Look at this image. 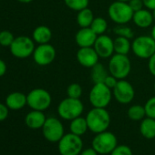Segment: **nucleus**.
<instances>
[{
    "mask_svg": "<svg viewBox=\"0 0 155 155\" xmlns=\"http://www.w3.org/2000/svg\"><path fill=\"white\" fill-rule=\"evenodd\" d=\"M89 130L100 133L108 130L110 125V115L106 108H93L86 116Z\"/></svg>",
    "mask_w": 155,
    "mask_h": 155,
    "instance_id": "nucleus-1",
    "label": "nucleus"
},
{
    "mask_svg": "<svg viewBox=\"0 0 155 155\" xmlns=\"http://www.w3.org/2000/svg\"><path fill=\"white\" fill-rule=\"evenodd\" d=\"M109 72L120 81L125 80L131 71V62L128 55L114 53L109 61Z\"/></svg>",
    "mask_w": 155,
    "mask_h": 155,
    "instance_id": "nucleus-2",
    "label": "nucleus"
},
{
    "mask_svg": "<svg viewBox=\"0 0 155 155\" xmlns=\"http://www.w3.org/2000/svg\"><path fill=\"white\" fill-rule=\"evenodd\" d=\"M84 110V105L80 99L66 98L58 106V113L60 118L66 120H72L80 117Z\"/></svg>",
    "mask_w": 155,
    "mask_h": 155,
    "instance_id": "nucleus-3",
    "label": "nucleus"
},
{
    "mask_svg": "<svg viewBox=\"0 0 155 155\" xmlns=\"http://www.w3.org/2000/svg\"><path fill=\"white\" fill-rule=\"evenodd\" d=\"M133 10L130 8L129 3L115 1L111 3L108 8V16L110 18L118 25H125L132 20Z\"/></svg>",
    "mask_w": 155,
    "mask_h": 155,
    "instance_id": "nucleus-4",
    "label": "nucleus"
},
{
    "mask_svg": "<svg viewBox=\"0 0 155 155\" xmlns=\"http://www.w3.org/2000/svg\"><path fill=\"white\" fill-rule=\"evenodd\" d=\"M112 90L104 83H96L90 91L89 100L93 108H106L111 101Z\"/></svg>",
    "mask_w": 155,
    "mask_h": 155,
    "instance_id": "nucleus-5",
    "label": "nucleus"
},
{
    "mask_svg": "<svg viewBox=\"0 0 155 155\" xmlns=\"http://www.w3.org/2000/svg\"><path fill=\"white\" fill-rule=\"evenodd\" d=\"M131 50L136 57L149 59L155 53V40L151 36H139L133 39L131 43Z\"/></svg>",
    "mask_w": 155,
    "mask_h": 155,
    "instance_id": "nucleus-6",
    "label": "nucleus"
},
{
    "mask_svg": "<svg viewBox=\"0 0 155 155\" xmlns=\"http://www.w3.org/2000/svg\"><path fill=\"white\" fill-rule=\"evenodd\" d=\"M27 102L30 109L44 111L51 105L52 97L45 89L37 88L28 92L27 95Z\"/></svg>",
    "mask_w": 155,
    "mask_h": 155,
    "instance_id": "nucleus-7",
    "label": "nucleus"
},
{
    "mask_svg": "<svg viewBox=\"0 0 155 155\" xmlns=\"http://www.w3.org/2000/svg\"><path fill=\"white\" fill-rule=\"evenodd\" d=\"M83 148L81 136L72 132L64 134L58 141V151L61 155H79Z\"/></svg>",
    "mask_w": 155,
    "mask_h": 155,
    "instance_id": "nucleus-8",
    "label": "nucleus"
},
{
    "mask_svg": "<svg viewBox=\"0 0 155 155\" xmlns=\"http://www.w3.org/2000/svg\"><path fill=\"white\" fill-rule=\"evenodd\" d=\"M35 48V41L32 38L27 36H19L15 38L9 47L10 53L18 58H27L32 56Z\"/></svg>",
    "mask_w": 155,
    "mask_h": 155,
    "instance_id": "nucleus-9",
    "label": "nucleus"
},
{
    "mask_svg": "<svg viewBox=\"0 0 155 155\" xmlns=\"http://www.w3.org/2000/svg\"><path fill=\"white\" fill-rule=\"evenodd\" d=\"M118 140L116 136L110 131H102L97 133L92 140V148L100 154L106 155L117 147Z\"/></svg>",
    "mask_w": 155,
    "mask_h": 155,
    "instance_id": "nucleus-10",
    "label": "nucleus"
},
{
    "mask_svg": "<svg viewBox=\"0 0 155 155\" xmlns=\"http://www.w3.org/2000/svg\"><path fill=\"white\" fill-rule=\"evenodd\" d=\"M42 133L44 138L50 142H58L64 136V126L62 122L55 118H47L43 127Z\"/></svg>",
    "mask_w": 155,
    "mask_h": 155,
    "instance_id": "nucleus-11",
    "label": "nucleus"
},
{
    "mask_svg": "<svg viewBox=\"0 0 155 155\" xmlns=\"http://www.w3.org/2000/svg\"><path fill=\"white\" fill-rule=\"evenodd\" d=\"M33 59L34 62L41 67L48 66L51 64L56 58V49L49 43L40 44L36 47L33 52Z\"/></svg>",
    "mask_w": 155,
    "mask_h": 155,
    "instance_id": "nucleus-12",
    "label": "nucleus"
},
{
    "mask_svg": "<svg viewBox=\"0 0 155 155\" xmlns=\"http://www.w3.org/2000/svg\"><path fill=\"white\" fill-rule=\"evenodd\" d=\"M112 95L119 103L129 104L135 97V91L129 81L120 80L117 85L112 89Z\"/></svg>",
    "mask_w": 155,
    "mask_h": 155,
    "instance_id": "nucleus-13",
    "label": "nucleus"
},
{
    "mask_svg": "<svg viewBox=\"0 0 155 155\" xmlns=\"http://www.w3.org/2000/svg\"><path fill=\"white\" fill-rule=\"evenodd\" d=\"M93 48L101 58H110L115 53L113 39L105 34L98 36Z\"/></svg>",
    "mask_w": 155,
    "mask_h": 155,
    "instance_id": "nucleus-14",
    "label": "nucleus"
},
{
    "mask_svg": "<svg viewBox=\"0 0 155 155\" xmlns=\"http://www.w3.org/2000/svg\"><path fill=\"white\" fill-rule=\"evenodd\" d=\"M77 60L82 67L91 68L94 65L99 62V55L93 47L88 48H80L77 51L76 55Z\"/></svg>",
    "mask_w": 155,
    "mask_h": 155,
    "instance_id": "nucleus-15",
    "label": "nucleus"
},
{
    "mask_svg": "<svg viewBox=\"0 0 155 155\" xmlns=\"http://www.w3.org/2000/svg\"><path fill=\"white\" fill-rule=\"evenodd\" d=\"M98 36L93 32L91 28H81L76 33L75 41L80 48L93 47Z\"/></svg>",
    "mask_w": 155,
    "mask_h": 155,
    "instance_id": "nucleus-16",
    "label": "nucleus"
},
{
    "mask_svg": "<svg viewBox=\"0 0 155 155\" xmlns=\"http://www.w3.org/2000/svg\"><path fill=\"white\" fill-rule=\"evenodd\" d=\"M6 105L9 110H19L28 105L27 95L19 91L11 92L6 98Z\"/></svg>",
    "mask_w": 155,
    "mask_h": 155,
    "instance_id": "nucleus-17",
    "label": "nucleus"
},
{
    "mask_svg": "<svg viewBox=\"0 0 155 155\" xmlns=\"http://www.w3.org/2000/svg\"><path fill=\"white\" fill-rule=\"evenodd\" d=\"M46 120L47 118L43 111L32 110L27 114L25 118V123L29 129L38 130V129H42Z\"/></svg>",
    "mask_w": 155,
    "mask_h": 155,
    "instance_id": "nucleus-18",
    "label": "nucleus"
},
{
    "mask_svg": "<svg viewBox=\"0 0 155 155\" xmlns=\"http://www.w3.org/2000/svg\"><path fill=\"white\" fill-rule=\"evenodd\" d=\"M132 21L138 28H147L152 25L154 20L150 10L147 8H142L139 11L134 12Z\"/></svg>",
    "mask_w": 155,
    "mask_h": 155,
    "instance_id": "nucleus-19",
    "label": "nucleus"
},
{
    "mask_svg": "<svg viewBox=\"0 0 155 155\" xmlns=\"http://www.w3.org/2000/svg\"><path fill=\"white\" fill-rule=\"evenodd\" d=\"M32 38L38 45L49 43L52 38V31L47 26H38L33 30Z\"/></svg>",
    "mask_w": 155,
    "mask_h": 155,
    "instance_id": "nucleus-20",
    "label": "nucleus"
},
{
    "mask_svg": "<svg viewBox=\"0 0 155 155\" xmlns=\"http://www.w3.org/2000/svg\"><path fill=\"white\" fill-rule=\"evenodd\" d=\"M140 132L145 139H155V119L144 118L140 125Z\"/></svg>",
    "mask_w": 155,
    "mask_h": 155,
    "instance_id": "nucleus-21",
    "label": "nucleus"
},
{
    "mask_svg": "<svg viewBox=\"0 0 155 155\" xmlns=\"http://www.w3.org/2000/svg\"><path fill=\"white\" fill-rule=\"evenodd\" d=\"M69 130H70V132H72L76 135H79V136L85 134L86 131L89 130L86 118L80 116V117L70 120Z\"/></svg>",
    "mask_w": 155,
    "mask_h": 155,
    "instance_id": "nucleus-22",
    "label": "nucleus"
},
{
    "mask_svg": "<svg viewBox=\"0 0 155 155\" xmlns=\"http://www.w3.org/2000/svg\"><path fill=\"white\" fill-rule=\"evenodd\" d=\"M109 72L105 68V67L98 62L96 65H94L91 68V81L94 84L96 83H103L105 79L108 77Z\"/></svg>",
    "mask_w": 155,
    "mask_h": 155,
    "instance_id": "nucleus-23",
    "label": "nucleus"
},
{
    "mask_svg": "<svg viewBox=\"0 0 155 155\" xmlns=\"http://www.w3.org/2000/svg\"><path fill=\"white\" fill-rule=\"evenodd\" d=\"M94 18V14L89 8L79 11L77 14V23L80 28H90Z\"/></svg>",
    "mask_w": 155,
    "mask_h": 155,
    "instance_id": "nucleus-24",
    "label": "nucleus"
},
{
    "mask_svg": "<svg viewBox=\"0 0 155 155\" xmlns=\"http://www.w3.org/2000/svg\"><path fill=\"white\" fill-rule=\"evenodd\" d=\"M114 41V52L116 54L128 55L131 50V42L129 38L124 37H119L113 40Z\"/></svg>",
    "mask_w": 155,
    "mask_h": 155,
    "instance_id": "nucleus-25",
    "label": "nucleus"
},
{
    "mask_svg": "<svg viewBox=\"0 0 155 155\" xmlns=\"http://www.w3.org/2000/svg\"><path fill=\"white\" fill-rule=\"evenodd\" d=\"M128 117L134 121H139V120H142L144 119V117L146 116V112H145V108L144 106L141 105H132L129 108L128 110Z\"/></svg>",
    "mask_w": 155,
    "mask_h": 155,
    "instance_id": "nucleus-26",
    "label": "nucleus"
},
{
    "mask_svg": "<svg viewBox=\"0 0 155 155\" xmlns=\"http://www.w3.org/2000/svg\"><path fill=\"white\" fill-rule=\"evenodd\" d=\"M90 28L93 30V32L97 36H101V35H103L106 33V31L108 29V22L105 18L97 17L94 18V20L92 21Z\"/></svg>",
    "mask_w": 155,
    "mask_h": 155,
    "instance_id": "nucleus-27",
    "label": "nucleus"
},
{
    "mask_svg": "<svg viewBox=\"0 0 155 155\" xmlns=\"http://www.w3.org/2000/svg\"><path fill=\"white\" fill-rule=\"evenodd\" d=\"M64 3L69 9L79 12L89 7L90 0H64Z\"/></svg>",
    "mask_w": 155,
    "mask_h": 155,
    "instance_id": "nucleus-28",
    "label": "nucleus"
},
{
    "mask_svg": "<svg viewBox=\"0 0 155 155\" xmlns=\"http://www.w3.org/2000/svg\"><path fill=\"white\" fill-rule=\"evenodd\" d=\"M113 31H114L115 35H117L119 37H124L129 39L132 38L134 36L132 29L130 27L126 26V24L125 25H118L117 27L114 28Z\"/></svg>",
    "mask_w": 155,
    "mask_h": 155,
    "instance_id": "nucleus-29",
    "label": "nucleus"
},
{
    "mask_svg": "<svg viewBox=\"0 0 155 155\" xmlns=\"http://www.w3.org/2000/svg\"><path fill=\"white\" fill-rule=\"evenodd\" d=\"M82 92V87L79 83H71L67 89L68 97L73 99H81Z\"/></svg>",
    "mask_w": 155,
    "mask_h": 155,
    "instance_id": "nucleus-30",
    "label": "nucleus"
},
{
    "mask_svg": "<svg viewBox=\"0 0 155 155\" xmlns=\"http://www.w3.org/2000/svg\"><path fill=\"white\" fill-rule=\"evenodd\" d=\"M15 37L9 30L0 31V47H10L14 41Z\"/></svg>",
    "mask_w": 155,
    "mask_h": 155,
    "instance_id": "nucleus-31",
    "label": "nucleus"
},
{
    "mask_svg": "<svg viewBox=\"0 0 155 155\" xmlns=\"http://www.w3.org/2000/svg\"><path fill=\"white\" fill-rule=\"evenodd\" d=\"M144 108H145L146 116L152 118V119H155V96L150 98L146 101Z\"/></svg>",
    "mask_w": 155,
    "mask_h": 155,
    "instance_id": "nucleus-32",
    "label": "nucleus"
},
{
    "mask_svg": "<svg viewBox=\"0 0 155 155\" xmlns=\"http://www.w3.org/2000/svg\"><path fill=\"white\" fill-rule=\"evenodd\" d=\"M110 155H133L131 149L127 145H117Z\"/></svg>",
    "mask_w": 155,
    "mask_h": 155,
    "instance_id": "nucleus-33",
    "label": "nucleus"
},
{
    "mask_svg": "<svg viewBox=\"0 0 155 155\" xmlns=\"http://www.w3.org/2000/svg\"><path fill=\"white\" fill-rule=\"evenodd\" d=\"M118 81H119V80L117 79V78H115V77L112 76L111 74H109L108 77L105 79V81H104L103 83H104L108 88H110V90H112V89L117 85Z\"/></svg>",
    "mask_w": 155,
    "mask_h": 155,
    "instance_id": "nucleus-34",
    "label": "nucleus"
},
{
    "mask_svg": "<svg viewBox=\"0 0 155 155\" xmlns=\"http://www.w3.org/2000/svg\"><path fill=\"white\" fill-rule=\"evenodd\" d=\"M129 5H130V8L133 10V12L139 11L144 8L142 0H130L129 2Z\"/></svg>",
    "mask_w": 155,
    "mask_h": 155,
    "instance_id": "nucleus-35",
    "label": "nucleus"
},
{
    "mask_svg": "<svg viewBox=\"0 0 155 155\" xmlns=\"http://www.w3.org/2000/svg\"><path fill=\"white\" fill-rule=\"evenodd\" d=\"M8 113H9V109L8 108V106L4 103L0 102V122L5 120L8 117Z\"/></svg>",
    "mask_w": 155,
    "mask_h": 155,
    "instance_id": "nucleus-36",
    "label": "nucleus"
},
{
    "mask_svg": "<svg viewBox=\"0 0 155 155\" xmlns=\"http://www.w3.org/2000/svg\"><path fill=\"white\" fill-rule=\"evenodd\" d=\"M148 68L150 73L155 77V53L148 59Z\"/></svg>",
    "mask_w": 155,
    "mask_h": 155,
    "instance_id": "nucleus-37",
    "label": "nucleus"
},
{
    "mask_svg": "<svg viewBox=\"0 0 155 155\" xmlns=\"http://www.w3.org/2000/svg\"><path fill=\"white\" fill-rule=\"evenodd\" d=\"M144 8L152 11L155 9V0H142Z\"/></svg>",
    "mask_w": 155,
    "mask_h": 155,
    "instance_id": "nucleus-38",
    "label": "nucleus"
},
{
    "mask_svg": "<svg viewBox=\"0 0 155 155\" xmlns=\"http://www.w3.org/2000/svg\"><path fill=\"white\" fill-rule=\"evenodd\" d=\"M7 72V64L6 62L0 58V78L3 77Z\"/></svg>",
    "mask_w": 155,
    "mask_h": 155,
    "instance_id": "nucleus-39",
    "label": "nucleus"
},
{
    "mask_svg": "<svg viewBox=\"0 0 155 155\" xmlns=\"http://www.w3.org/2000/svg\"><path fill=\"white\" fill-rule=\"evenodd\" d=\"M80 155H98V152L93 148H89L82 150Z\"/></svg>",
    "mask_w": 155,
    "mask_h": 155,
    "instance_id": "nucleus-40",
    "label": "nucleus"
},
{
    "mask_svg": "<svg viewBox=\"0 0 155 155\" xmlns=\"http://www.w3.org/2000/svg\"><path fill=\"white\" fill-rule=\"evenodd\" d=\"M150 36H151V37H152V38L155 40V24H154V26H153V27H152V28H151Z\"/></svg>",
    "mask_w": 155,
    "mask_h": 155,
    "instance_id": "nucleus-41",
    "label": "nucleus"
},
{
    "mask_svg": "<svg viewBox=\"0 0 155 155\" xmlns=\"http://www.w3.org/2000/svg\"><path fill=\"white\" fill-rule=\"evenodd\" d=\"M17 1H18L20 3H23V4H28V3H31L33 0H17Z\"/></svg>",
    "mask_w": 155,
    "mask_h": 155,
    "instance_id": "nucleus-42",
    "label": "nucleus"
},
{
    "mask_svg": "<svg viewBox=\"0 0 155 155\" xmlns=\"http://www.w3.org/2000/svg\"><path fill=\"white\" fill-rule=\"evenodd\" d=\"M151 13H152V17H153V20L155 21V9H153V10L151 11Z\"/></svg>",
    "mask_w": 155,
    "mask_h": 155,
    "instance_id": "nucleus-43",
    "label": "nucleus"
},
{
    "mask_svg": "<svg viewBox=\"0 0 155 155\" xmlns=\"http://www.w3.org/2000/svg\"><path fill=\"white\" fill-rule=\"evenodd\" d=\"M118 1H121V2H126V3H129L130 0H118Z\"/></svg>",
    "mask_w": 155,
    "mask_h": 155,
    "instance_id": "nucleus-44",
    "label": "nucleus"
},
{
    "mask_svg": "<svg viewBox=\"0 0 155 155\" xmlns=\"http://www.w3.org/2000/svg\"><path fill=\"white\" fill-rule=\"evenodd\" d=\"M153 89H154V91H155V81H154V84H153Z\"/></svg>",
    "mask_w": 155,
    "mask_h": 155,
    "instance_id": "nucleus-45",
    "label": "nucleus"
}]
</instances>
